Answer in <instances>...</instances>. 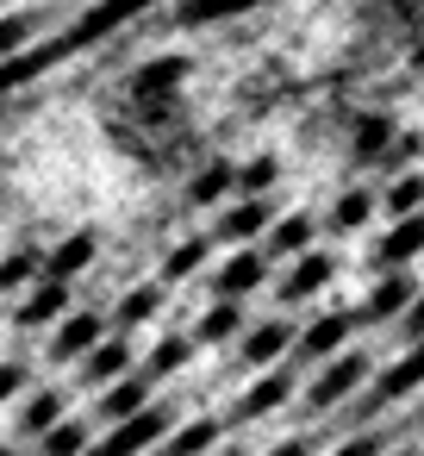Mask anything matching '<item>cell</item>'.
<instances>
[{"instance_id":"cell-30","label":"cell","mask_w":424,"mask_h":456,"mask_svg":"<svg viewBox=\"0 0 424 456\" xmlns=\"http://www.w3.org/2000/svg\"><path fill=\"white\" fill-rule=\"evenodd\" d=\"M219 456H250V450H237V444H231V450H219Z\"/></svg>"},{"instance_id":"cell-5","label":"cell","mask_w":424,"mask_h":456,"mask_svg":"<svg viewBox=\"0 0 424 456\" xmlns=\"http://www.w3.org/2000/svg\"><path fill=\"white\" fill-rule=\"evenodd\" d=\"M293 394H300L293 369H275V362H268V375L244 387V400H237V419H268V412H281Z\"/></svg>"},{"instance_id":"cell-25","label":"cell","mask_w":424,"mask_h":456,"mask_svg":"<svg viewBox=\"0 0 424 456\" xmlns=\"http://www.w3.org/2000/svg\"><path fill=\"white\" fill-rule=\"evenodd\" d=\"M399 331H405V338H424V288L405 300V313H399Z\"/></svg>"},{"instance_id":"cell-23","label":"cell","mask_w":424,"mask_h":456,"mask_svg":"<svg viewBox=\"0 0 424 456\" xmlns=\"http://www.w3.org/2000/svg\"><path fill=\"white\" fill-rule=\"evenodd\" d=\"M156 306H163V294H156V288H138V294L125 300V325H144Z\"/></svg>"},{"instance_id":"cell-26","label":"cell","mask_w":424,"mask_h":456,"mask_svg":"<svg viewBox=\"0 0 424 456\" xmlns=\"http://www.w3.org/2000/svg\"><path fill=\"white\" fill-rule=\"evenodd\" d=\"M125 362H132V350H125V344H107V350L94 356V375H119Z\"/></svg>"},{"instance_id":"cell-16","label":"cell","mask_w":424,"mask_h":456,"mask_svg":"<svg viewBox=\"0 0 424 456\" xmlns=\"http://www.w3.org/2000/svg\"><path fill=\"white\" fill-rule=\"evenodd\" d=\"M368 213H374V188H343V200H337L331 225H337V232H362V225H368Z\"/></svg>"},{"instance_id":"cell-19","label":"cell","mask_w":424,"mask_h":456,"mask_svg":"<svg viewBox=\"0 0 424 456\" xmlns=\"http://www.w3.org/2000/svg\"><path fill=\"white\" fill-rule=\"evenodd\" d=\"M144 394H150V375H132V381H119V387H113L107 412H113V419H132V412L144 406Z\"/></svg>"},{"instance_id":"cell-9","label":"cell","mask_w":424,"mask_h":456,"mask_svg":"<svg viewBox=\"0 0 424 456\" xmlns=\"http://www.w3.org/2000/svg\"><path fill=\"white\" fill-rule=\"evenodd\" d=\"M412 294H418V281H412L405 269H387V275L374 281V294H368V306H362L356 319H399Z\"/></svg>"},{"instance_id":"cell-7","label":"cell","mask_w":424,"mask_h":456,"mask_svg":"<svg viewBox=\"0 0 424 456\" xmlns=\"http://www.w3.org/2000/svg\"><path fill=\"white\" fill-rule=\"evenodd\" d=\"M418 250H424V213H405V219L374 244V269H405Z\"/></svg>"},{"instance_id":"cell-6","label":"cell","mask_w":424,"mask_h":456,"mask_svg":"<svg viewBox=\"0 0 424 456\" xmlns=\"http://www.w3.org/2000/svg\"><path fill=\"white\" fill-rule=\"evenodd\" d=\"M262 275H268V256H262V250H237V256L212 275V300H244V294L262 288Z\"/></svg>"},{"instance_id":"cell-27","label":"cell","mask_w":424,"mask_h":456,"mask_svg":"<svg viewBox=\"0 0 424 456\" xmlns=\"http://www.w3.org/2000/svg\"><path fill=\"white\" fill-rule=\"evenodd\" d=\"M331 456H380V437H374V431H356V437H349V444H337Z\"/></svg>"},{"instance_id":"cell-2","label":"cell","mask_w":424,"mask_h":456,"mask_svg":"<svg viewBox=\"0 0 424 456\" xmlns=\"http://www.w3.org/2000/svg\"><path fill=\"white\" fill-rule=\"evenodd\" d=\"M424 387V338H412V350L399 356V362H387L380 375H374V387H368V400H362V412H387V406H399V400H412Z\"/></svg>"},{"instance_id":"cell-12","label":"cell","mask_w":424,"mask_h":456,"mask_svg":"<svg viewBox=\"0 0 424 456\" xmlns=\"http://www.w3.org/2000/svg\"><path fill=\"white\" fill-rule=\"evenodd\" d=\"M312 250V219L306 213H287V219H268V238H262V256H300Z\"/></svg>"},{"instance_id":"cell-22","label":"cell","mask_w":424,"mask_h":456,"mask_svg":"<svg viewBox=\"0 0 424 456\" xmlns=\"http://www.w3.org/2000/svg\"><path fill=\"white\" fill-rule=\"evenodd\" d=\"M150 0H107V7L88 20V32H107V26H119V20H132V13H144Z\"/></svg>"},{"instance_id":"cell-8","label":"cell","mask_w":424,"mask_h":456,"mask_svg":"<svg viewBox=\"0 0 424 456\" xmlns=\"http://www.w3.org/2000/svg\"><path fill=\"white\" fill-rule=\"evenodd\" d=\"M268 219H275V207H268V194H244L225 219H219V238L225 244H244V238H256V232H268Z\"/></svg>"},{"instance_id":"cell-13","label":"cell","mask_w":424,"mask_h":456,"mask_svg":"<svg viewBox=\"0 0 424 456\" xmlns=\"http://www.w3.org/2000/svg\"><path fill=\"white\" fill-rule=\"evenodd\" d=\"M237 331H244V306H237V300H212L194 338H200V344H231Z\"/></svg>"},{"instance_id":"cell-1","label":"cell","mask_w":424,"mask_h":456,"mask_svg":"<svg viewBox=\"0 0 424 456\" xmlns=\"http://www.w3.org/2000/svg\"><path fill=\"white\" fill-rule=\"evenodd\" d=\"M356 387H368V356L343 344V350H337V356H324V369L312 375L306 406H312V412H337V406H343Z\"/></svg>"},{"instance_id":"cell-20","label":"cell","mask_w":424,"mask_h":456,"mask_svg":"<svg viewBox=\"0 0 424 456\" xmlns=\"http://www.w3.org/2000/svg\"><path fill=\"white\" fill-rule=\"evenodd\" d=\"M231 188H237V169H225V163H219V169H206V175L194 182V200L206 207V200H219V194H231Z\"/></svg>"},{"instance_id":"cell-31","label":"cell","mask_w":424,"mask_h":456,"mask_svg":"<svg viewBox=\"0 0 424 456\" xmlns=\"http://www.w3.org/2000/svg\"><path fill=\"white\" fill-rule=\"evenodd\" d=\"M387 456H418V450H387Z\"/></svg>"},{"instance_id":"cell-29","label":"cell","mask_w":424,"mask_h":456,"mask_svg":"<svg viewBox=\"0 0 424 456\" xmlns=\"http://www.w3.org/2000/svg\"><path fill=\"white\" fill-rule=\"evenodd\" d=\"M262 456H312V444H306V437H287V444H275V450H262Z\"/></svg>"},{"instance_id":"cell-18","label":"cell","mask_w":424,"mask_h":456,"mask_svg":"<svg viewBox=\"0 0 424 456\" xmlns=\"http://www.w3.org/2000/svg\"><path fill=\"white\" fill-rule=\"evenodd\" d=\"M387 144H393V126H387V119H362V126H356V157H362V163H380Z\"/></svg>"},{"instance_id":"cell-14","label":"cell","mask_w":424,"mask_h":456,"mask_svg":"<svg viewBox=\"0 0 424 456\" xmlns=\"http://www.w3.org/2000/svg\"><path fill=\"white\" fill-rule=\"evenodd\" d=\"M256 7H268V0H188L175 20L181 26H212V20H237V13H256Z\"/></svg>"},{"instance_id":"cell-3","label":"cell","mask_w":424,"mask_h":456,"mask_svg":"<svg viewBox=\"0 0 424 456\" xmlns=\"http://www.w3.org/2000/svg\"><path fill=\"white\" fill-rule=\"evenodd\" d=\"M349 331H356V313H324L306 331H293V350H300V362H324L349 344Z\"/></svg>"},{"instance_id":"cell-4","label":"cell","mask_w":424,"mask_h":456,"mask_svg":"<svg viewBox=\"0 0 424 456\" xmlns=\"http://www.w3.org/2000/svg\"><path fill=\"white\" fill-rule=\"evenodd\" d=\"M163 431H169V412H163V406H138V412H132V419H125L94 456H138V450H150Z\"/></svg>"},{"instance_id":"cell-32","label":"cell","mask_w":424,"mask_h":456,"mask_svg":"<svg viewBox=\"0 0 424 456\" xmlns=\"http://www.w3.org/2000/svg\"><path fill=\"white\" fill-rule=\"evenodd\" d=\"M418 419H424V406H418Z\"/></svg>"},{"instance_id":"cell-28","label":"cell","mask_w":424,"mask_h":456,"mask_svg":"<svg viewBox=\"0 0 424 456\" xmlns=\"http://www.w3.org/2000/svg\"><path fill=\"white\" fill-rule=\"evenodd\" d=\"M88 344H94V319H82V325L63 331V356H69V350H88Z\"/></svg>"},{"instance_id":"cell-17","label":"cell","mask_w":424,"mask_h":456,"mask_svg":"<svg viewBox=\"0 0 424 456\" xmlns=\"http://www.w3.org/2000/svg\"><path fill=\"white\" fill-rule=\"evenodd\" d=\"M380 200H387V213H393V219H405V213H424V175H399V182H393Z\"/></svg>"},{"instance_id":"cell-15","label":"cell","mask_w":424,"mask_h":456,"mask_svg":"<svg viewBox=\"0 0 424 456\" xmlns=\"http://www.w3.org/2000/svg\"><path fill=\"white\" fill-rule=\"evenodd\" d=\"M219 444V419H188L169 444H163V456H206Z\"/></svg>"},{"instance_id":"cell-11","label":"cell","mask_w":424,"mask_h":456,"mask_svg":"<svg viewBox=\"0 0 424 456\" xmlns=\"http://www.w3.org/2000/svg\"><path fill=\"white\" fill-rule=\"evenodd\" d=\"M281 350H293V325H287V319H268V325H256V331L244 338V362H250V369L281 362Z\"/></svg>"},{"instance_id":"cell-21","label":"cell","mask_w":424,"mask_h":456,"mask_svg":"<svg viewBox=\"0 0 424 456\" xmlns=\"http://www.w3.org/2000/svg\"><path fill=\"white\" fill-rule=\"evenodd\" d=\"M188 350H194L188 338H163V344H156V356H150V375H175V369L188 362Z\"/></svg>"},{"instance_id":"cell-24","label":"cell","mask_w":424,"mask_h":456,"mask_svg":"<svg viewBox=\"0 0 424 456\" xmlns=\"http://www.w3.org/2000/svg\"><path fill=\"white\" fill-rule=\"evenodd\" d=\"M200 250H206V238H188V244L169 256V275H194V269H200Z\"/></svg>"},{"instance_id":"cell-10","label":"cell","mask_w":424,"mask_h":456,"mask_svg":"<svg viewBox=\"0 0 424 456\" xmlns=\"http://www.w3.org/2000/svg\"><path fill=\"white\" fill-rule=\"evenodd\" d=\"M324 281H331V250H300L293 275L281 281V300H312Z\"/></svg>"}]
</instances>
